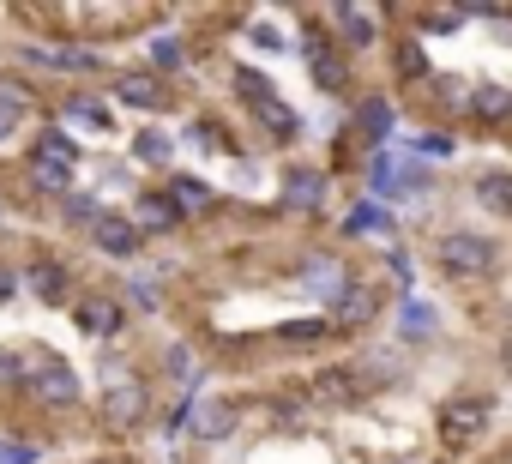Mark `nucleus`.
Returning a JSON list of instances; mask_svg holds the SVG:
<instances>
[{
    "label": "nucleus",
    "mask_w": 512,
    "mask_h": 464,
    "mask_svg": "<svg viewBox=\"0 0 512 464\" xmlns=\"http://www.w3.org/2000/svg\"><path fill=\"white\" fill-rule=\"evenodd\" d=\"M434 260H440L446 278L476 284V278H488L500 266V248H494V236H482V229H446L440 248H434Z\"/></svg>",
    "instance_id": "1"
},
{
    "label": "nucleus",
    "mask_w": 512,
    "mask_h": 464,
    "mask_svg": "<svg viewBox=\"0 0 512 464\" xmlns=\"http://www.w3.org/2000/svg\"><path fill=\"white\" fill-rule=\"evenodd\" d=\"M25 392L43 410H73L79 404V374L61 356H49V350H25Z\"/></svg>",
    "instance_id": "2"
},
{
    "label": "nucleus",
    "mask_w": 512,
    "mask_h": 464,
    "mask_svg": "<svg viewBox=\"0 0 512 464\" xmlns=\"http://www.w3.org/2000/svg\"><path fill=\"white\" fill-rule=\"evenodd\" d=\"M488 422H494V398H482V392H464V398H452V404L440 410V434H446V446H470V440H482Z\"/></svg>",
    "instance_id": "3"
},
{
    "label": "nucleus",
    "mask_w": 512,
    "mask_h": 464,
    "mask_svg": "<svg viewBox=\"0 0 512 464\" xmlns=\"http://www.w3.org/2000/svg\"><path fill=\"white\" fill-rule=\"evenodd\" d=\"M350 284H356V272H350L338 254H314V260L302 266V284H296V290H308V296H320L326 308H338V302L350 296Z\"/></svg>",
    "instance_id": "4"
},
{
    "label": "nucleus",
    "mask_w": 512,
    "mask_h": 464,
    "mask_svg": "<svg viewBox=\"0 0 512 464\" xmlns=\"http://www.w3.org/2000/svg\"><path fill=\"white\" fill-rule=\"evenodd\" d=\"M302 61H308V79H314L320 91H332V97L350 91V61L338 55L332 37H308V43H302Z\"/></svg>",
    "instance_id": "5"
},
{
    "label": "nucleus",
    "mask_w": 512,
    "mask_h": 464,
    "mask_svg": "<svg viewBox=\"0 0 512 464\" xmlns=\"http://www.w3.org/2000/svg\"><path fill=\"white\" fill-rule=\"evenodd\" d=\"M19 278H25V284H31V296H37V302H49V308H73V302H79V296H73V272H67L61 260H31Z\"/></svg>",
    "instance_id": "6"
},
{
    "label": "nucleus",
    "mask_w": 512,
    "mask_h": 464,
    "mask_svg": "<svg viewBox=\"0 0 512 464\" xmlns=\"http://www.w3.org/2000/svg\"><path fill=\"white\" fill-rule=\"evenodd\" d=\"M374 320H380V284H368V278H356V284H350V296H344V302L332 308V326L356 338V332H368Z\"/></svg>",
    "instance_id": "7"
},
{
    "label": "nucleus",
    "mask_w": 512,
    "mask_h": 464,
    "mask_svg": "<svg viewBox=\"0 0 512 464\" xmlns=\"http://www.w3.org/2000/svg\"><path fill=\"white\" fill-rule=\"evenodd\" d=\"M145 410H151L145 380H115V386L103 392V422H109V428H139Z\"/></svg>",
    "instance_id": "8"
},
{
    "label": "nucleus",
    "mask_w": 512,
    "mask_h": 464,
    "mask_svg": "<svg viewBox=\"0 0 512 464\" xmlns=\"http://www.w3.org/2000/svg\"><path fill=\"white\" fill-rule=\"evenodd\" d=\"M73 326L91 332V338H115L127 326V308H121V296H79L73 302Z\"/></svg>",
    "instance_id": "9"
},
{
    "label": "nucleus",
    "mask_w": 512,
    "mask_h": 464,
    "mask_svg": "<svg viewBox=\"0 0 512 464\" xmlns=\"http://www.w3.org/2000/svg\"><path fill=\"white\" fill-rule=\"evenodd\" d=\"M115 97H121L127 109H139V115L169 109V91H163V79H157V73H115Z\"/></svg>",
    "instance_id": "10"
},
{
    "label": "nucleus",
    "mask_w": 512,
    "mask_h": 464,
    "mask_svg": "<svg viewBox=\"0 0 512 464\" xmlns=\"http://www.w3.org/2000/svg\"><path fill=\"white\" fill-rule=\"evenodd\" d=\"M91 242H97L103 254H121V260H133L145 236H139V223H133V217H121V211H103V217H97V229H91Z\"/></svg>",
    "instance_id": "11"
},
{
    "label": "nucleus",
    "mask_w": 512,
    "mask_h": 464,
    "mask_svg": "<svg viewBox=\"0 0 512 464\" xmlns=\"http://www.w3.org/2000/svg\"><path fill=\"white\" fill-rule=\"evenodd\" d=\"M356 392H362V380H356L350 368H314V380H308V398H314V404H326V410L356 404Z\"/></svg>",
    "instance_id": "12"
},
{
    "label": "nucleus",
    "mask_w": 512,
    "mask_h": 464,
    "mask_svg": "<svg viewBox=\"0 0 512 464\" xmlns=\"http://www.w3.org/2000/svg\"><path fill=\"white\" fill-rule=\"evenodd\" d=\"M133 223H139V236H169V229L181 223V205H175L169 193H157V187H151V193H139V199H133Z\"/></svg>",
    "instance_id": "13"
},
{
    "label": "nucleus",
    "mask_w": 512,
    "mask_h": 464,
    "mask_svg": "<svg viewBox=\"0 0 512 464\" xmlns=\"http://www.w3.org/2000/svg\"><path fill=\"white\" fill-rule=\"evenodd\" d=\"M326 19L344 31V43H338V49H374V43H380V13H362V7H332Z\"/></svg>",
    "instance_id": "14"
},
{
    "label": "nucleus",
    "mask_w": 512,
    "mask_h": 464,
    "mask_svg": "<svg viewBox=\"0 0 512 464\" xmlns=\"http://www.w3.org/2000/svg\"><path fill=\"white\" fill-rule=\"evenodd\" d=\"M398 338H404V344H434V338H440V308L410 296V302L398 308Z\"/></svg>",
    "instance_id": "15"
},
{
    "label": "nucleus",
    "mask_w": 512,
    "mask_h": 464,
    "mask_svg": "<svg viewBox=\"0 0 512 464\" xmlns=\"http://www.w3.org/2000/svg\"><path fill=\"white\" fill-rule=\"evenodd\" d=\"M470 193H476V205H482V211H500V217H512V169H482Z\"/></svg>",
    "instance_id": "16"
},
{
    "label": "nucleus",
    "mask_w": 512,
    "mask_h": 464,
    "mask_svg": "<svg viewBox=\"0 0 512 464\" xmlns=\"http://www.w3.org/2000/svg\"><path fill=\"white\" fill-rule=\"evenodd\" d=\"M356 127H362V139L380 151V145L392 139V103H386V97H362V103H356Z\"/></svg>",
    "instance_id": "17"
},
{
    "label": "nucleus",
    "mask_w": 512,
    "mask_h": 464,
    "mask_svg": "<svg viewBox=\"0 0 512 464\" xmlns=\"http://www.w3.org/2000/svg\"><path fill=\"white\" fill-rule=\"evenodd\" d=\"M37 163H55V169H79V139H67L61 127H43L37 145H31Z\"/></svg>",
    "instance_id": "18"
},
{
    "label": "nucleus",
    "mask_w": 512,
    "mask_h": 464,
    "mask_svg": "<svg viewBox=\"0 0 512 464\" xmlns=\"http://www.w3.org/2000/svg\"><path fill=\"white\" fill-rule=\"evenodd\" d=\"M193 434H199V440H229V434H235V404H229V398L199 404V410H193Z\"/></svg>",
    "instance_id": "19"
},
{
    "label": "nucleus",
    "mask_w": 512,
    "mask_h": 464,
    "mask_svg": "<svg viewBox=\"0 0 512 464\" xmlns=\"http://www.w3.org/2000/svg\"><path fill=\"white\" fill-rule=\"evenodd\" d=\"M470 115L488 121V127L512 121V91H506V85H470Z\"/></svg>",
    "instance_id": "20"
},
{
    "label": "nucleus",
    "mask_w": 512,
    "mask_h": 464,
    "mask_svg": "<svg viewBox=\"0 0 512 464\" xmlns=\"http://www.w3.org/2000/svg\"><path fill=\"white\" fill-rule=\"evenodd\" d=\"M19 55L37 61V67H61V73H97L103 67L91 49H19Z\"/></svg>",
    "instance_id": "21"
},
{
    "label": "nucleus",
    "mask_w": 512,
    "mask_h": 464,
    "mask_svg": "<svg viewBox=\"0 0 512 464\" xmlns=\"http://www.w3.org/2000/svg\"><path fill=\"white\" fill-rule=\"evenodd\" d=\"M253 121H260L272 139H296V133H302V121H296V109H290L284 97H266V103H253Z\"/></svg>",
    "instance_id": "22"
},
{
    "label": "nucleus",
    "mask_w": 512,
    "mask_h": 464,
    "mask_svg": "<svg viewBox=\"0 0 512 464\" xmlns=\"http://www.w3.org/2000/svg\"><path fill=\"white\" fill-rule=\"evenodd\" d=\"M25 109H31V91H19L13 79H0V145L25 127Z\"/></svg>",
    "instance_id": "23"
},
{
    "label": "nucleus",
    "mask_w": 512,
    "mask_h": 464,
    "mask_svg": "<svg viewBox=\"0 0 512 464\" xmlns=\"http://www.w3.org/2000/svg\"><path fill=\"white\" fill-rule=\"evenodd\" d=\"M326 338H332L326 320H284V326H278V344H284V350H320Z\"/></svg>",
    "instance_id": "24"
},
{
    "label": "nucleus",
    "mask_w": 512,
    "mask_h": 464,
    "mask_svg": "<svg viewBox=\"0 0 512 464\" xmlns=\"http://www.w3.org/2000/svg\"><path fill=\"white\" fill-rule=\"evenodd\" d=\"M163 193H169L181 211H205V205H211V187H205L199 175H169V187H163Z\"/></svg>",
    "instance_id": "25"
},
{
    "label": "nucleus",
    "mask_w": 512,
    "mask_h": 464,
    "mask_svg": "<svg viewBox=\"0 0 512 464\" xmlns=\"http://www.w3.org/2000/svg\"><path fill=\"white\" fill-rule=\"evenodd\" d=\"M25 175H31L43 193H55V199H67V193H73V169H55V163H37V157H25Z\"/></svg>",
    "instance_id": "26"
},
{
    "label": "nucleus",
    "mask_w": 512,
    "mask_h": 464,
    "mask_svg": "<svg viewBox=\"0 0 512 464\" xmlns=\"http://www.w3.org/2000/svg\"><path fill=\"white\" fill-rule=\"evenodd\" d=\"M284 199H290L296 211H302V205H320V199H326V175H320V169H296Z\"/></svg>",
    "instance_id": "27"
},
{
    "label": "nucleus",
    "mask_w": 512,
    "mask_h": 464,
    "mask_svg": "<svg viewBox=\"0 0 512 464\" xmlns=\"http://www.w3.org/2000/svg\"><path fill=\"white\" fill-rule=\"evenodd\" d=\"M61 217H67V223H79L85 236H91V229H97V217H103V205H97L91 193H67V199H61Z\"/></svg>",
    "instance_id": "28"
},
{
    "label": "nucleus",
    "mask_w": 512,
    "mask_h": 464,
    "mask_svg": "<svg viewBox=\"0 0 512 464\" xmlns=\"http://www.w3.org/2000/svg\"><path fill=\"white\" fill-rule=\"evenodd\" d=\"M133 157H139V163H151V169H169L175 139H163V133H139V139H133Z\"/></svg>",
    "instance_id": "29"
},
{
    "label": "nucleus",
    "mask_w": 512,
    "mask_h": 464,
    "mask_svg": "<svg viewBox=\"0 0 512 464\" xmlns=\"http://www.w3.org/2000/svg\"><path fill=\"white\" fill-rule=\"evenodd\" d=\"M151 67H157V73H181V67H187V43H181V37H157V43H151Z\"/></svg>",
    "instance_id": "30"
},
{
    "label": "nucleus",
    "mask_w": 512,
    "mask_h": 464,
    "mask_svg": "<svg viewBox=\"0 0 512 464\" xmlns=\"http://www.w3.org/2000/svg\"><path fill=\"white\" fill-rule=\"evenodd\" d=\"M344 229H350V236H362V229H392V217H386L380 205H368V199H362V205L344 217Z\"/></svg>",
    "instance_id": "31"
},
{
    "label": "nucleus",
    "mask_w": 512,
    "mask_h": 464,
    "mask_svg": "<svg viewBox=\"0 0 512 464\" xmlns=\"http://www.w3.org/2000/svg\"><path fill=\"white\" fill-rule=\"evenodd\" d=\"M25 392V350H0V392Z\"/></svg>",
    "instance_id": "32"
},
{
    "label": "nucleus",
    "mask_w": 512,
    "mask_h": 464,
    "mask_svg": "<svg viewBox=\"0 0 512 464\" xmlns=\"http://www.w3.org/2000/svg\"><path fill=\"white\" fill-rule=\"evenodd\" d=\"M398 79H428V55H422V43H404V49H398Z\"/></svg>",
    "instance_id": "33"
},
{
    "label": "nucleus",
    "mask_w": 512,
    "mask_h": 464,
    "mask_svg": "<svg viewBox=\"0 0 512 464\" xmlns=\"http://www.w3.org/2000/svg\"><path fill=\"white\" fill-rule=\"evenodd\" d=\"M67 115H73V121H85V127H109V109H103V103H91V97H67Z\"/></svg>",
    "instance_id": "34"
},
{
    "label": "nucleus",
    "mask_w": 512,
    "mask_h": 464,
    "mask_svg": "<svg viewBox=\"0 0 512 464\" xmlns=\"http://www.w3.org/2000/svg\"><path fill=\"white\" fill-rule=\"evenodd\" d=\"M416 25H422V31H458L464 13H416Z\"/></svg>",
    "instance_id": "35"
},
{
    "label": "nucleus",
    "mask_w": 512,
    "mask_h": 464,
    "mask_svg": "<svg viewBox=\"0 0 512 464\" xmlns=\"http://www.w3.org/2000/svg\"><path fill=\"white\" fill-rule=\"evenodd\" d=\"M127 296H133V308H157V302H163V296L151 290V278H133V284H127Z\"/></svg>",
    "instance_id": "36"
},
{
    "label": "nucleus",
    "mask_w": 512,
    "mask_h": 464,
    "mask_svg": "<svg viewBox=\"0 0 512 464\" xmlns=\"http://www.w3.org/2000/svg\"><path fill=\"white\" fill-rule=\"evenodd\" d=\"M416 151H422V157H446V151H452V139H446V133H422V139H416Z\"/></svg>",
    "instance_id": "37"
},
{
    "label": "nucleus",
    "mask_w": 512,
    "mask_h": 464,
    "mask_svg": "<svg viewBox=\"0 0 512 464\" xmlns=\"http://www.w3.org/2000/svg\"><path fill=\"white\" fill-rule=\"evenodd\" d=\"M494 362H500V374H506V380H512V332H506V338H500V350H494Z\"/></svg>",
    "instance_id": "38"
},
{
    "label": "nucleus",
    "mask_w": 512,
    "mask_h": 464,
    "mask_svg": "<svg viewBox=\"0 0 512 464\" xmlns=\"http://www.w3.org/2000/svg\"><path fill=\"white\" fill-rule=\"evenodd\" d=\"M13 284H19V278H13L7 266H0V302H7V296H13Z\"/></svg>",
    "instance_id": "39"
},
{
    "label": "nucleus",
    "mask_w": 512,
    "mask_h": 464,
    "mask_svg": "<svg viewBox=\"0 0 512 464\" xmlns=\"http://www.w3.org/2000/svg\"><path fill=\"white\" fill-rule=\"evenodd\" d=\"M7 464H37V452H31V446H19V452H13Z\"/></svg>",
    "instance_id": "40"
},
{
    "label": "nucleus",
    "mask_w": 512,
    "mask_h": 464,
    "mask_svg": "<svg viewBox=\"0 0 512 464\" xmlns=\"http://www.w3.org/2000/svg\"><path fill=\"white\" fill-rule=\"evenodd\" d=\"M97 464H121V458H97Z\"/></svg>",
    "instance_id": "41"
}]
</instances>
